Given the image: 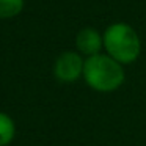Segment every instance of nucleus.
<instances>
[{"mask_svg": "<svg viewBox=\"0 0 146 146\" xmlns=\"http://www.w3.org/2000/svg\"><path fill=\"white\" fill-rule=\"evenodd\" d=\"M83 80L98 93H111L124 83L126 72L123 64L107 54H98L85 58Z\"/></svg>", "mask_w": 146, "mask_h": 146, "instance_id": "obj_1", "label": "nucleus"}, {"mask_svg": "<svg viewBox=\"0 0 146 146\" xmlns=\"http://www.w3.org/2000/svg\"><path fill=\"white\" fill-rule=\"evenodd\" d=\"M104 50L118 63L130 64L141 54V39L127 22H113L104 30Z\"/></svg>", "mask_w": 146, "mask_h": 146, "instance_id": "obj_2", "label": "nucleus"}, {"mask_svg": "<svg viewBox=\"0 0 146 146\" xmlns=\"http://www.w3.org/2000/svg\"><path fill=\"white\" fill-rule=\"evenodd\" d=\"M85 58L77 50H64L54 63V76L63 83H74L83 77Z\"/></svg>", "mask_w": 146, "mask_h": 146, "instance_id": "obj_3", "label": "nucleus"}, {"mask_svg": "<svg viewBox=\"0 0 146 146\" xmlns=\"http://www.w3.org/2000/svg\"><path fill=\"white\" fill-rule=\"evenodd\" d=\"M76 49L85 58L102 54L104 36L99 30L93 29V27H83L82 30H79L76 36Z\"/></svg>", "mask_w": 146, "mask_h": 146, "instance_id": "obj_4", "label": "nucleus"}, {"mask_svg": "<svg viewBox=\"0 0 146 146\" xmlns=\"http://www.w3.org/2000/svg\"><path fill=\"white\" fill-rule=\"evenodd\" d=\"M16 135V124L5 111H0V146H8Z\"/></svg>", "mask_w": 146, "mask_h": 146, "instance_id": "obj_5", "label": "nucleus"}, {"mask_svg": "<svg viewBox=\"0 0 146 146\" xmlns=\"http://www.w3.org/2000/svg\"><path fill=\"white\" fill-rule=\"evenodd\" d=\"M25 0H0V19H13L24 11Z\"/></svg>", "mask_w": 146, "mask_h": 146, "instance_id": "obj_6", "label": "nucleus"}]
</instances>
